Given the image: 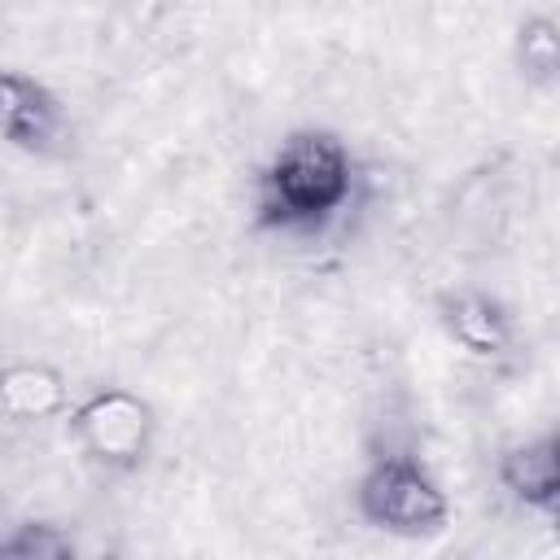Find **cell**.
I'll use <instances>...</instances> for the list:
<instances>
[{
	"mask_svg": "<svg viewBox=\"0 0 560 560\" xmlns=\"http://www.w3.org/2000/svg\"><path fill=\"white\" fill-rule=\"evenodd\" d=\"M354 153L328 127H293L258 171L254 223L271 232H315L354 197Z\"/></svg>",
	"mask_w": 560,
	"mask_h": 560,
	"instance_id": "6da1fadb",
	"label": "cell"
},
{
	"mask_svg": "<svg viewBox=\"0 0 560 560\" xmlns=\"http://www.w3.org/2000/svg\"><path fill=\"white\" fill-rule=\"evenodd\" d=\"M359 516L394 538H433L451 525V499L442 481L407 451L372 455L354 481Z\"/></svg>",
	"mask_w": 560,
	"mask_h": 560,
	"instance_id": "7a4b0ae2",
	"label": "cell"
},
{
	"mask_svg": "<svg viewBox=\"0 0 560 560\" xmlns=\"http://www.w3.org/2000/svg\"><path fill=\"white\" fill-rule=\"evenodd\" d=\"M70 442L79 455L105 472H136L158 438V411L127 385H101L70 402L66 411Z\"/></svg>",
	"mask_w": 560,
	"mask_h": 560,
	"instance_id": "3957f363",
	"label": "cell"
},
{
	"mask_svg": "<svg viewBox=\"0 0 560 560\" xmlns=\"http://www.w3.org/2000/svg\"><path fill=\"white\" fill-rule=\"evenodd\" d=\"M0 140L31 158H52L66 140V109L26 70H0Z\"/></svg>",
	"mask_w": 560,
	"mask_h": 560,
	"instance_id": "277c9868",
	"label": "cell"
},
{
	"mask_svg": "<svg viewBox=\"0 0 560 560\" xmlns=\"http://www.w3.org/2000/svg\"><path fill=\"white\" fill-rule=\"evenodd\" d=\"M438 324L477 363H499L516 346L512 311L486 289H446V293H438Z\"/></svg>",
	"mask_w": 560,
	"mask_h": 560,
	"instance_id": "5b68a950",
	"label": "cell"
},
{
	"mask_svg": "<svg viewBox=\"0 0 560 560\" xmlns=\"http://www.w3.org/2000/svg\"><path fill=\"white\" fill-rule=\"evenodd\" d=\"M494 477L512 503L529 512H556L560 508V438L547 429L503 446Z\"/></svg>",
	"mask_w": 560,
	"mask_h": 560,
	"instance_id": "8992f818",
	"label": "cell"
},
{
	"mask_svg": "<svg viewBox=\"0 0 560 560\" xmlns=\"http://www.w3.org/2000/svg\"><path fill=\"white\" fill-rule=\"evenodd\" d=\"M70 411L66 372L44 359H13L0 368V416L18 424L61 420Z\"/></svg>",
	"mask_w": 560,
	"mask_h": 560,
	"instance_id": "52a82bcc",
	"label": "cell"
},
{
	"mask_svg": "<svg viewBox=\"0 0 560 560\" xmlns=\"http://www.w3.org/2000/svg\"><path fill=\"white\" fill-rule=\"evenodd\" d=\"M512 66L538 92H551L560 83V22L551 13H525L516 22V31H512Z\"/></svg>",
	"mask_w": 560,
	"mask_h": 560,
	"instance_id": "ba28073f",
	"label": "cell"
},
{
	"mask_svg": "<svg viewBox=\"0 0 560 560\" xmlns=\"http://www.w3.org/2000/svg\"><path fill=\"white\" fill-rule=\"evenodd\" d=\"M74 551V538L52 521H22L9 538H0L4 560H70Z\"/></svg>",
	"mask_w": 560,
	"mask_h": 560,
	"instance_id": "9c48e42d",
	"label": "cell"
}]
</instances>
